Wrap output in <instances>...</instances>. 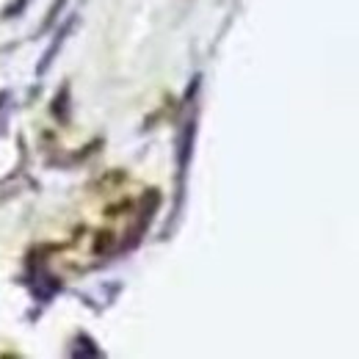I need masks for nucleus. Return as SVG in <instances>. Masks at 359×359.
Masks as SVG:
<instances>
[{
  "label": "nucleus",
  "instance_id": "1",
  "mask_svg": "<svg viewBox=\"0 0 359 359\" xmlns=\"http://www.w3.org/2000/svg\"><path fill=\"white\" fill-rule=\"evenodd\" d=\"M194 141H196V116H191L177 138V199H175V219H180L182 202H185V177H188V166L194 158Z\"/></svg>",
  "mask_w": 359,
  "mask_h": 359
},
{
  "label": "nucleus",
  "instance_id": "2",
  "mask_svg": "<svg viewBox=\"0 0 359 359\" xmlns=\"http://www.w3.org/2000/svg\"><path fill=\"white\" fill-rule=\"evenodd\" d=\"M75 22H78V17L72 14V17H67V22L53 34V42H50V47H47L45 53H42V61L36 64V75L42 78V75H47V69L53 67V61H55V55H58V50L64 47V42H67V36L72 34V28H75Z\"/></svg>",
  "mask_w": 359,
  "mask_h": 359
},
{
  "label": "nucleus",
  "instance_id": "3",
  "mask_svg": "<svg viewBox=\"0 0 359 359\" xmlns=\"http://www.w3.org/2000/svg\"><path fill=\"white\" fill-rule=\"evenodd\" d=\"M53 114H55L61 122H69V83H64V86H61V94H55Z\"/></svg>",
  "mask_w": 359,
  "mask_h": 359
},
{
  "label": "nucleus",
  "instance_id": "4",
  "mask_svg": "<svg viewBox=\"0 0 359 359\" xmlns=\"http://www.w3.org/2000/svg\"><path fill=\"white\" fill-rule=\"evenodd\" d=\"M67 3H69V0H53V6H50V11H47L45 22H42V25H39V31H36L39 36H42V34H47V31L55 25V20H58V17H61V11L67 8Z\"/></svg>",
  "mask_w": 359,
  "mask_h": 359
},
{
  "label": "nucleus",
  "instance_id": "5",
  "mask_svg": "<svg viewBox=\"0 0 359 359\" xmlns=\"http://www.w3.org/2000/svg\"><path fill=\"white\" fill-rule=\"evenodd\" d=\"M28 3H31V0H11V3L3 8V20H17V17H22V11L28 8Z\"/></svg>",
  "mask_w": 359,
  "mask_h": 359
},
{
  "label": "nucleus",
  "instance_id": "6",
  "mask_svg": "<svg viewBox=\"0 0 359 359\" xmlns=\"http://www.w3.org/2000/svg\"><path fill=\"white\" fill-rule=\"evenodd\" d=\"M78 340H81V343H83V346H86V348H78V351H75V357H100V354H102V351H100V348H89L91 343H94V340H91L89 334H81V337H78Z\"/></svg>",
  "mask_w": 359,
  "mask_h": 359
}]
</instances>
